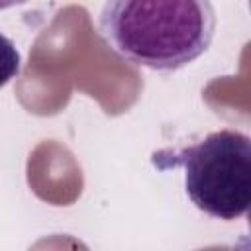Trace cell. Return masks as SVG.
I'll return each mask as SVG.
<instances>
[{
    "instance_id": "6da1fadb",
    "label": "cell",
    "mask_w": 251,
    "mask_h": 251,
    "mask_svg": "<svg viewBox=\"0 0 251 251\" xmlns=\"http://www.w3.org/2000/svg\"><path fill=\"white\" fill-rule=\"evenodd\" d=\"M212 0H106L98 33L126 63L151 71H178L214 41Z\"/></svg>"
},
{
    "instance_id": "7a4b0ae2",
    "label": "cell",
    "mask_w": 251,
    "mask_h": 251,
    "mask_svg": "<svg viewBox=\"0 0 251 251\" xmlns=\"http://www.w3.org/2000/svg\"><path fill=\"white\" fill-rule=\"evenodd\" d=\"M159 169L182 167L184 190L204 214L231 222L251 206V141L237 129L212 131L180 149H161L153 155Z\"/></svg>"
},
{
    "instance_id": "3957f363",
    "label": "cell",
    "mask_w": 251,
    "mask_h": 251,
    "mask_svg": "<svg viewBox=\"0 0 251 251\" xmlns=\"http://www.w3.org/2000/svg\"><path fill=\"white\" fill-rule=\"evenodd\" d=\"M22 69V55L14 41L0 33V88L18 76Z\"/></svg>"
},
{
    "instance_id": "277c9868",
    "label": "cell",
    "mask_w": 251,
    "mask_h": 251,
    "mask_svg": "<svg viewBox=\"0 0 251 251\" xmlns=\"http://www.w3.org/2000/svg\"><path fill=\"white\" fill-rule=\"evenodd\" d=\"M29 0H0V10H8L12 6H20V4H25Z\"/></svg>"
}]
</instances>
